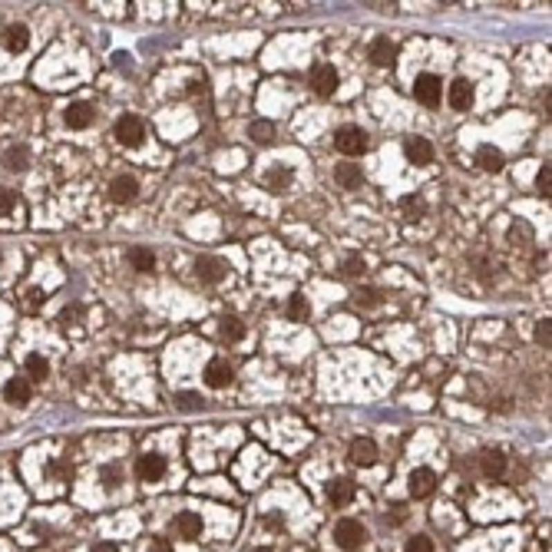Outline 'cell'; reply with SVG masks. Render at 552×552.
I'll return each mask as SVG.
<instances>
[{"label":"cell","mask_w":552,"mask_h":552,"mask_svg":"<svg viewBox=\"0 0 552 552\" xmlns=\"http://www.w3.org/2000/svg\"><path fill=\"white\" fill-rule=\"evenodd\" d=\"M334 149L344 152V156H360L367 149V133L360 126H341L334 133Z\"/></svg>","instance_id":"1"},{"label":"cell","mask_w":552,"mask_h":552,"mask_svg":"<svg viewBox=\"0 0 552 552\" xmlns=\"http://www.w3.org/2000/svg\"><path fill=\"white\" fill-rule=\"evenodd\" d=\"M334 539H338V546L347 552L360 549L364 542H367V529L360 526L358 519H341L338 526H334Z\"/></svg>","instance_id":"2"},{"label":"cell","mask_w":552,"mask_h":552,"mask_svg":"<svg viewBox=\"0 0 552 552\" xmlns=\"http://www.w3.org/2000/svg\"><path fill=\"white\" fill-rule=\"evenodd\" d=\"M414 100L423 106H440V76L423 73L414 80Z\"/></svg>","instance_id":"3"},{"label":"cell","mask_w":552,"mask_h":552,"mask_svg":"<svg viewBox=\"0 0 552 552\" xmlns=\"http://www.w3.org/2000/svg\"><path fill=\"white\" fill-rule=\"evenodd\" d=\"M311 86L318 96H334V90H338V70L331 63H318L311 70Z\"/></svg>","instance_id":"4"},{"label":"cell","mask_w":552,"mask_h":552,"mask_svg":"<svg viewBox=\"0 0 552 552\" xmlns=\"http://www.w3.org/2000/svg\"><path fill=\"white\" fill-rule=\"evenodd\" d=\"M116 139H120L122 146H139L142 139H146V126L139 116H122L116 122Z\"/></svg>","instance_id":"5"},{"label":"cell","mask_w":552,"mask_h":552,"mask_svg":"<svg viewBox=\"0 0 552 552\" xmlns=\"http://www.w3.org/2000/svg\"><path fill=\"white\" fill-rule=\"evenodd\" d=\"M136 477L142 479V483H156V479L165 477V460L159 453H146V457H139L136 460Z\"/></svg>","instance_id":"6"},{"label":"cell","mask_w":552,"mask_h":552,"mask_svg":"<svg viewBox=\"0 0 552 552\" xmlns=\"http://www.w3.org/2000/svg\"><path fill=\"white\" fill-rule=\"evenodd\" d=\"M232 377H235V371H232V364H228V360H222V358L209 360V367H205V384H209V387H215V390L228 387V384H232Z\"/></svg>","instance_id":"7"},{"label":"cell","mask_w":552,"mask_h":552,"mask_svg":"<svg viewBox=\"0 0 552 552\" xmlns=\"http://www.w3.org/2000/svg\"><path fill=\"white\" fill-rule=\"evenodd\" d=\"M403 152H407V159H410L414 165H430L433 163V142H430V139H423V136L407 139Z\"/></svg>","instance_id":"8"},{"label":"cell","mask_w":552,"mask_h":552,"mask_svg":"<svg viewBox=\"0 0 552 552\" xmlns=\"http://www.w3.org/2000/svg\"><path fill=\"white\" fill-rule=\"evenodd\" d=\"M347 457H351V463H354V466H374V463H377V443H374V440H367V436H360V440H354V443H351Z\"/></svg>","instance_id":"9"},{"label":"cell","mask_w":552,"mask_h":552,"mask_svg":"<svg viewBox=\"0 0 552 552\" xmlns=\"http://www.w3.org/2000/svg\"><path fill=\"white\" fill-rule=\"evenodd\" d=\"M225 271H228V268H225V261H219V258H209V255L195 261V275H199L205 284H219L225 278Z\"/></svg>","instance_id":"10"},{"label":"cell","mask_w":552,"mask_h":552,"mask_svg":"<svg viewBox=\"0 0 552 552\" xmlns=\"http://www.w3.org/2000/svg\"><path fill=\"white\" fill-rule=\"evenodd\" d=\"M354 496H358V483H354V479H347V477L334 479V483L328 486V499L334 503V506H347Z\"/></svg>","instance_id":"11"},{"label":"cell","mask_w":552,"mask_h":552,"mask_svg":"<svg viewBox=\"0 0 552 552\" xmlns=\"http://www.w3.org/2000/svg\"><path fill=\"white\" fill-rule=\"evenodd\" d=\"M136 192H139V182H136L133 176H120V179L109 182V199H113V202H120V205L133 202Z\"/></svg>","instance_id":"12"},{"label":"cell","mask_w":552,"mask_h":552,"mask_svg":"<svg viewBox=\"0 0 552 552\" xmlns=\"http://www.w3.org/2000/svg\"><path fill=\"white\" fill-rule=\"evenodd\" d=\"M433 486H436L433 470L423 466V470H414V473H410V496H414V499H427L433 493Z\"/></svg>","instance_id":"13"},{"label":"cell","mask_w":552,"mask_h":552,"mask_svg":"<svg viewBox=\"0 0 552 552\" xmlns=\"http://www.w3.org/2000/svg\"><path fill=\"white\" fill-rule=\"evenodd\" d=\"M473 96H477V93H473V83H470V80H457V83L450 86V106L460 109V113H466V109L473 106Z\"/></svg>","instance_id":"14"},{"label":"cell","mask_w":552,"mask_h":552,"mask_svg":"<svg viewBox=\"0 0 552 552\" xmlns=\"http://www.w3.org/2000/svg\"><path fill=\"white\" fill-rule=\"evenodd\" d=\"M172 529H176L182 539H199L202 536V519H199L195 513H179V516L172 519Z\"/></svg>","instance_id":"15"},{"label":"cell","mask_w":552,"mask_h":552,"mask_svg":"<svg viewBox=\"0 0 552 552\" xmlns=\"http://www.w3.org/2000/svg\"><path fill=\"white\" fill-rule=\"evenodd\" d=\"M3 397H7V403H27L30 401V380L27 377H10L3 384Z\"/></svg>","instance_id":"16"},{"label":"cell","mask_w":552,"mask_h":552,"mask_svg":"<svg viewBox=\"0 0 552 552\" xmlns=\"http://www.w3.org/2000/svg\"><path fill=\"white\" fill-rule=\"evenodd\" d=\"M394 57H397V46L390 44L387 37H377V40L371 44V63L374 66H390Z\"/></svg>","instance_id":"17"},{"label":"cell","mask_w":552,"mask_h":552,"mask_svg":"<svg viewBox=\"0 0 552 552\" xmlns=\"http://www.w3.org/2000/svg\"><path fill=\"white\" fill-rule=\"evenodd\" d=\"M63 120H66V126H70V129H86V126L93 122V109L86 103H73V106H66Z\"/></svg>","instance_id":"18"},{"label":"cell","mask_w":552,"mask_h":552,"mask_svg":"<svg viewBox=\"0 0 552 552\" xmlns=\"http://www.w3.org/2000/svg\"><path fill=\"white\" fill-rule=\"evenodd\" d=\"M27 44H30V30H27L24 24H14V27H7V33H3V46H7L10 53H20V50H27Z\"/></svg>","instance_id":"19"},{"label":"cell","mask_w":552,"mask_h":552,"mask_svg":"<svg viewBox=\"0 0 552 552\" xmlns=\"http://www.w3.org/2000/svg\"><path fill=\"white\" fill-rule=\"evenodd\" d=\"M477 165L486 172H499L503 169V152L493 149V146H479L477 149Z\"/></svg>","instance_id":"20"},{"label":"cell","mask_w":552,"mask_h":552,"mask_svg":"<svg viewBox=\"0 0 552 552\" xmlns=\"http://www.w3.org/2000/svg\"><path fill=\"white\" fill-rule=\"evenodd\" d=\"M479 463H483V473H486V477H503V473H506V457H503L499 450H486Z\"/></svg>","instance_id":"21"},{"label":"cell","mask_w":552,"mask_h":552,"mask_svg":"<svg viewBox=\"0 0 552 552\" xmlns=\"http://www.w3.org/2000/svg\"><path fill=\"white\" fill-rule=\"evenodd\" d=\"M219 334H222V341L235 344V341H241V338H245V328H241V321H239V318L225 314L222 321H219Z\"/></svg>","instance_id":"22"},{"label":"cell","mask_w":552,"mask_h":552,"mask_svg":"<svg viewBox=\"0 0 552 552\" xmlns=\"http://www.w3.org/2000/svg\"><path fill=\"white\" fill-rule=\"evenodd\" d=\"M27 163H30V152L24 149V146H10V149L3 152V165H7V169H14V172H24Z\"/></svg>","instance_id":"23"},{"label":"cell","mask_w":552,"mask_h":552,"mask_svg":"<svg viewBox=\"0 0 552 552\" xmlns=\"http://www.w3.org/2000/svg\"><path fill=\"white\" fill-rule=\"evenodd\" d=\"M334 179L341 182L344 189H358L360 182H364V176H360V165H338Z\"/></svg>","instance_id":"24"},{"label":"cell","mask_w":552,"mask_h":552,"mask_svg":"<svg viewBox=\"0 0 552 552\" xmlns=\"http://www.w3.org/2000/svg\"><path fill=\"white\" fill-rule=\"evenodd\" d=\"M284 314H288L291 321H308V314H311V308H308V298H304V295H291V298H288V308H284Z\"/></svg>","instance_id":"25"},{"label":"cell","mask_w":552,"mask_h":552,"mask_svg":"<svg viewBox=\"0 0 552 552\" xmlns=\"http://www.w3.org/2000/svg\"><path fill=\"white\" fill-rule=\"evenodd\" d=\"M129 265H133V271H152L156 255L149 248H129Z\"/></svg>","instance_id":"26"},{"label":"cell","mask_w":552,"mask_h":552,"mask_svg":"<svg viewBox=\"0 0 552 552\" xmlns=\"http://www.w3.org/2000/svg\"><path fill=\"white\" fill-rule=\"evenodd\" d=\"M27 374H30L33 380H44L46 374H50V364H46V358H40V354H30V358H27Z\"/></svg>","instance_id":"27"},{"label":"cell","mask_w":552,"mask_h":552,"mask_svg":"<svg viewBox=\"0 0 552 552\" xmlns=\"http://www.w3.org/2000/svg\"><path fill=\"white\" fill-rule=\"evenodd\" d=\"M536 189H539L542 195H546V199L552 195V165H549V163H546L542 169H539V176H536Z\"/></svg>","instance_id":"28"},{"label":"cell","mask_w":552,"mask_h":552,"mask_svg":"<svg viewBox=\"0 0 552 552\" xmlns=\"http://www.w3.org/2000/svg\"><path fill=\"white\" fill-rule=\"evenodd\" d=\"M291 182V169H284V165H275L268 172V185L271 189H282V185H288Z\"/></svg>","instance_id":"29"},{"label":"cell","mask_w":552,"mask_h":552,"mask_svg":"<svg viewBox=\"0 0 552 552\" xmlns=\"http://www.w3.org/2000/svg\"><path fill=\"white\" fill-rule=\"evenodd\" d=\"M248 133H252V139H258V142H261V146H268L271 142V133H275V129H271V122H252V129H248Z\"/></svg>","instance_id":"30"},{"label":"cell","mask_w":552,"mask_h":552,"mask_svg":"<svg viewBox=\"0 0 552 552\" xmlns=\"http://www.w3.org/2000/svg\"><path fill=\"white\" fill-rule=\"evenodd\" d=\"M354 298H358V304H364V308H377V304H380V291H377V288H360Z\"/></svg>","instance_id":"31"},{"label":"cell","mask_w":552,"mask_h":552,"mask_svg":"<svg viewBox=\"0 0 552 552\" xmlns=\"http://www.w3.org/2000/svg\"><path fill=\"white\" fill-rule=\"evenodd\" d=\"M536 341L542 344V347H549L552 344V321L549 318H542V321L536 324Z\"/></svg>","instance_id":"32"},{"label":"cell","mask_w":552,"mask_h":552,"mask_svg":"<svg viewBox=\"0 0 552 552\" xmlns=\"http://www.w3.org/2000/svg\"><path fill=\"white\" fill-rule=\"evenodd\" d=\"M407 552H433L430 536H410L407 539Z\"/></svg>","instance_id":"33"},{"label":"cell","mask_w":552,"mask_h":552,"mask_svg":"<svg viewBox=\"0 0 552 552\" xmlns=\"http://www.w3.org/2000/svg\"><path fill=\"white\" fill-rule=\"evenodd\" d=\"M17 205V195L10 189H0V215H10Z\"/></svg>","instance_id":"34"},{"label":"cell","mask_w":552,"mask_h":552,"mask_svg":"<svg viewBox=\"0 0 552 552\" xmlns=\"http://www.w3.org/2000/svg\"><path fill=\"white\" fill-rule=\"evenodd\" d=\"M176 403H179L182 410H199V407H202V397H199V394H179Z\"/></svg>","instance_id":"35"},{"label":"cell","mask_w":552,"mask_h":552,"mask_svg":"<svg viewBox=\"0 0 552 552\" xmlns=\"http://www.w3.org/2000/svg\"><path fill=\"white\" fill-rule=\"evenodd\" d=\"M401 209L420 215V212H423V199H417V195H407V199H401Z\"/></svg>","instance_id":"36"},{"label":"cell","mask_w":552,"mask_h":552,"mask_svg":"<svg viewBox=\"0 0 552 552\" xmlns=\"http://www.w3.org/2000/svg\"><path fill=\"white\" fill-rule=\"evenodd\" d=\"M40 301H44V291H40V288H30V291H27V308H37Z\"/></svg>","instance_id":"37"},{"label":"cell","mask_w":552,"mask_h":552,"mask_svg":"<svg viewBox=\"0 0 552 552\" xmlns=\"http://www.w3.org/2000/svg\"><path fill=\"white\" fill-rule=\"evenodd\" d=\"M149 552H172V546H169L165 539H156V542L149 546Z\"/></svg>","instance_id":"38"},{"label":"cell","mask_w":552,"mask_h":552,"mask_svg":"<svg viewBox=\"0 0 552 552\" xmlns=\"http://www.w3.org/2000/svg\"><path fill=\"white\" fill-rule=\"evenodd\" d=\"M344 268H347V275H358V271H364V261H358V258H351V261H347Z\"/></svg>","instance_id":"39"},{"label":"cell","mask_w":552,"mask_h":552,"mask_svg":"<svg viewBox=\"0 0 552 552\" xmlns=\"http://www.w3.org/2000/svg\"><path fill=\"white\" fill-rule=\"evenodd\" d=\"M93 552H120V549H116V542H96Z\"/></svg>","instance_id":"40"},{"label":"cell","mask_w":552,"mask_h":552,"mask_svg":"<svg viewBox=\"0 0 552 552\" xmlns=\"http://www.w3.org/2000/svg\"><path fill=\"white\" fill-rule=\"evenodd\" d=\"M106 486H109V490L116 486V470H106Z\"/></svg>","instance_id":"41"}]
</instances>
